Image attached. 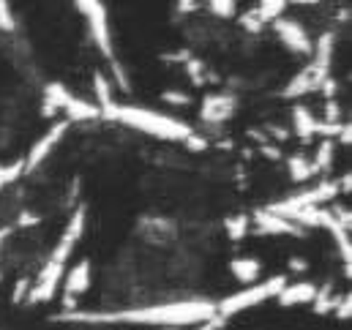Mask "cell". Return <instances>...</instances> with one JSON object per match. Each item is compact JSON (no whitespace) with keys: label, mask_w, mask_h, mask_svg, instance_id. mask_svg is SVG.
I'll return each instance as SVG.
<instances>
[{"label":"cell","mask_w":352,"mask_h":330,"mask_svg":"<svg viewBox=\"0 0 352 330\" xmlns=\"http://www.w3.org/2000/svg\"><path fill=\"white\" fill-rule=\"evenodd\" d=\"M216 314V303L205 298H191V300H164V303H148V306H134V309H112V311H63L58 320L63 322H82V325H137V328H199Z\"/></svg>","instance_id":"1"},{"label":"cell","mask_w":352,"mask_h":330,"mask_svg":"<svg viewBox=\"0 0 352 330\" xmlns=\"http://www.w3.org/2000/svg\"><path fill=\"white\" fill-rule=\"evenodd\" d=\"M85 224H88V210H85V205H80V208L69 216L60 241L55 243V248H52L50 256H47V262L41 265L38 276L33 278L28 303H50V300H55V295L60 292V284H63L69 259H72L74 248H77V243H80L82 235H85Z\"/></svg>","instance_id":"2"},{"label":"cell","mask_w":352,"mask_h":330,"mask_svg":"<svg viewBox=\"0 0 352 330\" xmlns=\"http://www.w3.org/2000/svg\"><path fill=\"white\" fill-rule=\"evenodd\" d=\"M104 120L129 126L145 137L162 140V142H186L194 134V126H188L186 120H180L177 115H167L159 109H148V107H137V104H112L107 109H101Z\"/></svg>","instance_id":"3"},{"label":"cell","mask_w":352,"mask_h":330,"mask_svg":"<svg viewBox=\"0 0 352 330\" xmlns=\"http://www.w3.org/2000/svg\"><path fill=\"white\" fill-rule=\"evenodd\" d=\"M284 284H287V276L284 273L281 276H270V278H260L257 284L243 287V289L221 298L216 303V317H221L227 322V320H232V317H238V314H243V311H249L254 306H263L267 300H276V295L284 289Z\"/></svg>","instance_id":"4"},{"label":"cell","mask_w":352,"mask_h":330,"mask_svg":"<svg viewBox=\"0 0 352 330\" xmlns=\"http://www.w3.org/2000/svg\"><path fill=\"white\" fill-rule=\"evenodd\" d=\"M74 8L85 16L88 22V33L93 38V44L98 47V52L112 63L118 60L115 52V41H112V28H109V11L104 0H74Z\"/></svg>","instance_id":"5"},{"label":"cell","mask_w":352,"mask_h":330,"mask_svg":"<svg viewBox=\"0 0 352 330\" xmlns=\"http://www.w3.org/2000/svg\"><path fill=\"white\" fill-rule=\"evenodd\" d=\"M69 129H72V123L69 120H55L36 142H33V148L28 151V156L22 159V166H25V175H30V172H36L38 166L44 164L50 156H52V151L63 142V137L69 134Z\"/></svg>","instance_id":"6"},{"label":"cell","mask_w":352,"mask_h":330,"mask_svg":"<svg viewBox=\"0 0 352 330\" xmlns=\"http://www.w3.org/2000/svg\"><path fill=\"white\" fill-rule=\"evenodd\" d=\"M238 109V96L230 90H210L199 101V120L205 126H221L227 123Z\"/></svg>","instance_id":"7"},{"label":"cell","mask_w":352,"mask_h":330,"mask_svg":"<svg viewBox=\"0 0 352 330\" xmlns=\"http://www.w3.org/2000/svg\"><path fill=\"white\" fill-rule=\"evenodd\" d=\"M273 33L278 36V41L292 52V55H303V58H311L314 52V41L309 36V30L298 22V19H289V16H278L276 22H270Z\"/></svg>","instance_id":"8"},{"label":"cell","mask_w":352,"mask_h":330,"mask_svg":"<svg viewBox=\"0 0 352 330\" xmlns=\"http://www.w3.org/2000/svg\"><path fill=\"white\" fill-rule=\"evenodd\" d=\"M90 281H93V262H90V259H80V262H74V265L66 270L63 284H60L66 311H74V309H77V298L88 292Z\"/></svg>","instance_id":"9"},{"label":"cell","mask_w":352,"mask_h":330,"mask_svg":"<svg viewBox=\"0 0 352 330\" xmlns=\"http://www.w3.org/2000/svg\"><path fill=\"white\" fill-rule=\"evenodd\" d=\"M252 227L257 235H267V238H281V235H289V238H303V230L292 221H287L284 216L278 213H270V210H257L252 216Z\"/></svg>","instance_id":"10"},{"label":"cell","mask_w":352,"mask_h":330,"mask_svg":"<svg viewBox=\"0 0 352 330\" xmlns=\"http://www.w3.org/2000/svg\"><path fill=\"white\" fill-rule=\"evenodd\" d=\"M325 77H331L328 72H322V69H317L311 60L289 80V82L284 85V90H281V96L284 98H300V96H309V93H317L320 90V85L325 82Z\"/></svg>","instance_id":"11"},{"label":"cell","mask_w":352,"mask_h":330,"mask_svg":"<svg viewBox=\"0 0 352 330\" xmlns=\"http://www.w3.org/2000/svg\"><path fill=\"white\" fill-rule=\"evenodd\" d=\"M320 287L314 281H287L284 289L276 295L278 306L292 309V306H311V300L317 298Z\"/></svg>","instance_id":"12"},{"label":"cell","mask_w":352,"mask_h":330,"mask_svg":"<svg viewBox=\"0 0 352 330\" xmlns=\"http://www.w3.org/2000/svg\"><path fill=\"white\" fill-rule=\"evenodd\" d=\"M230 273H232V278L241 281L243 287H252V284H257L260 276H263V262H260L257 256H235V259L230 262Z\"/></svg>","instance_id":"13"},{"label":"cell","mask_w":352,"mask_h":330,"mask_svg":"<svg viewBox=\"0 0 352 330\" xmlns=\"http://www.w3.org/2000/svg\"><path fill=\"white\" fill-rule=\"evenodd\" d=\"M292 131L300 137V140H311L317 137L320 131V118L309 109V107H292Z\"/></svg>","instance_id":"14"},{"label":"cell","mask_w":352,"mask_h":330,"mask_svg":"<svg viewBox=\"0 0 352 330\" xmlns=\"http://www.w3.org/2000/svg\"><path fill=\"white\" fill-rule=\"evenodd\" d=\"M98 118H101V109L93 101H85L80 96H74L69 101V107L63 109V120H69V123H90V120H98Z\"/></svg>","instance_id":"15"},{"label":"cell","mask_w":352,"mask_h":330,"mask_svg":"<svg viewBox=\"0 0 352 330\" xmlns=\"http://www.w3.org/2000/svg\"><path fill=\"white\" fill-rule=\"evenodd\" d=\"M93 96H96L93 104H96L98 109H107V107L115 104V85H112V80H109L101 69L93 72Z\"/></svg>","instance_id":"16"},{"label":"cell","mask_w":352,"mask_h":330,"mask_svg":"<svg viewBox=\"0 0 352 330\" xmlns=\"http://www.w3.org/2000/svg\"><path fill=\"white\" fill-rule=\"evenodd\" d=\"M287 169H289V177H292L295 183H306V180H311V177L317 175L311 159H309V156H300V153L287 156Z\"/></svg>","instance_id":"17"},{"label":"cell","mask_w":352,"mask_h":330,"mask_svg":"<svg viewBox=\"0 0 352 330\" xmlns=\"http://www.w3.org/2000/svg\"><path fill=\"white\" fill-rule=\"evenodd\" d=\"M183 69H186V74H188V80L194 82V87H205V85L216 82V77H213V72L197 58V55H191L186 63H183Z\"/></svg>","instance_id":"18"},{"label":"cell","mask_w":352,"mask_h":330,"mask_svg":"<svg viewBox=\"0 0 352 330\" xmlns=\"http://www.w3.org/2000/svg\"><path fill=\"white\" fill-rule=\"evenodd\" d=\"M254 8H257V14H260V19L265 25H270L278 16H284V11L289 8V0H260Z\"/></svg>","instance_id":"19"},{"label":"cell","mask_w":352,"mask_h":330,"mask_svg":"<svg viewBox=\"0 0 352 330\" xmlns=\"http://www.w3.org/2000/svg\"><path fill=\"white\" fill-rule=\"evenodd\" d=\"M224 230H227V238L230 241H243L252 232V219L249 216H230L224 221Z\"/></svg>","instance_id":"20"},{"label":"cell","mask_w":352,"mask_h":330,"mask_svg":"<svg viewBox=\"0 0 352 330\" xmlns=\"http://www.w3.org/2000/svg\"><path fill=\"white\" fill-rule=\"evenodd\" d=\"M333 156H336V142L333 140H325L320 148H317V156L311 159V164L317 172H322V169H331L333 164Z\"/></svg>","instance_id":"21"},{"label":"cell","mask_w":352,"mask_h":330,"mask_svg":"<svg viewBox=\"0 0 352 330\" xmlns=\"http://www.w3.org/2000/svg\"><path fill=\"white\" fill-rule=\"evenodd\" d=\"M208 11L216 19H235L238 16V0H208Z\"/></svg>","instance_id":"22"},{"label":"cell","mask_w":352,"mask_h":330,"mask_svg":"<svg viewBox=\"0 0 352 330\" xmlns=\"http://www.w3.org/2000/svg\"><path fill=\"white\" fill-rule=\"evenodd\" d=\"M238 28H241V30H246V33H252V36H257V33H263L265 22L260 19L257 8H249V11L238 14Z\"/></svg>","instance_id":"23"},{"label":"cell","mask_w":352,"mask_h":330,"mask_svg":"<svg viewBox=\"0 0 352 330\" xmlns=\"http://www.w3.org/2000/svg\"><path fill=\"white\" fill-rule=\"evenodd\" d=\"M25 175V166H22V159L19 162H11V164H0V191L6 186H11L14 180H19Z\"/></svg>","instance_id":"24"},{"label":"cell","mask_w":352,"mask_h":330,"mask_svg":"<svg viewBox=\"0 0 352 330\" xmlns=\"http://www.w3.org/2000/svg\"><path fill=\"white\" fill-rule=\"evenodd\" d=\"M16 30V16L11 11L8 0H0V33H14Z\"/></svg>","instance_id":"25"},{"label":"cell","mask_w":352,"mask_h":330,"mask_svg":"<svg viewBox=\"0 0 352 330\" xmlns=\"http://www.w3.org/2000/svg\"><path fill=\"white\" fill-rule=\"evenodd\" d=\"M162 101L164 104H173V107H191L194 104V98L188 93H183V90H164L162 93Z\"/></svg>","instance_id":"26"},{"label":"cell","mask_w":352,"mask_h":330,"mask_svg":"<svg viewBox=\"0 0 352 330\" xmlns=\"http://www.w3.org/2000/svg\"><path fill=\"white\" fill-rule=\"evenodd\" d=\"M30 284H33V278H19V281H16V287H14L11 303H28V295H30Z\"/></svg>","instance_id":"27"},{"label":"cell","mask_w":352,"mask_h":330,"mask_svg":"<svg viewBox=\"0 0 352 330\" xmlns=\"http://www.w3.org/2000/svg\"><path fill=\"white\" fill-rule=\"evenodd\" d=\"M183 145H186L188 151H194V153H202V151H208V148H210V140L194 131V134H191V137H188V140H186Z\"/></svg>","instance_id":"28"},{"label":"cell","mask_w":352,"mask_h":330,"mask_svg":"<svg viewBox=\"0 0 352 330\" xmlns=\"http://www.w3.org/2000/svg\"><path fill=\"white\" fill-rule=\"evenodd\" d=\"M191 55H194V52H191L188 47H183V50H177V52H164L162 60H164V63H173V66H183Z\"/></svg>","instance_id":"29"},{"label":"cell","mask_w":352,"mask_h":330,"mask_svg":"<svg viewBox=\"0 0 352 330\" xmlns=\"http://www.w3.org/2000/svg\"><path fill=\"white\" fill-rule=\"evenodd\" d=\"M41 221V216H36V213H30V210H25V213H19V219H16V224H14V230H25V227H36Z\"/></svg>","instance_id":"30"},{"label":"cell","mask_w":352,"mask_h":330,"mask_svg":"<svg viewBox=\"0 0 352 330\" xmlns=\"http://www.w3.org/2000/svg\"><path fill=\"white\" fill-rule=\"evenodd\" d=\"M194 8H197V0H175L177 14H191Z\"/></svg>","instance_id":"31"},{"label":"cell","mask_w":352,"mask_h":330,"mask_svg":"<svg viewBox=\"0 0 352 330\" xmlns=\"http://www.w3.org/2000/svg\"><path fill=\"white\" fill-rule=\"evenodd\" d=\"M289 267H292L295 273H300V270H306V267H309V262H306V259H300V256H292V259H289Z\"/></svg>","instance_id":"32"},{"label":"cell","mask_w":352,"mask_h":330,"mask_svg":"<svg viewBox=\"0 0 352 330\" xmlns=\"http://www.w3.org/2000/svg\"><path fill=\"white\" fill-rule=\"evenodd\" d=\"M11 232H14V224H8V227H0V243H3V241H6Z\"/></svg>","instance_id":"33"},{"label":"cell","mask_w":352,"mask_h":330,"mask_svg":"<svg viewBox=\"0 0 352 330\" xmlns=\"http://www.w3.org/2000/svg\"><path fill=\"white\" fill-rule=\"evenodd\" d=\"M159 330H173V328H159Z\"/></svg>","instance_id":"34"},{"label":"cell","mask_w":352,"mask_h":330,"mask_svg":"<svg viewBox=\"0 0 352 330\" xmlns=\"http://www.w3.org/2000/svg\"><path fill=\"white\" fill-rule=\"evenodd\" d=\"M0 278H3V276H0Z\"/></svg>","instance_id":"35"}]
</instances>
